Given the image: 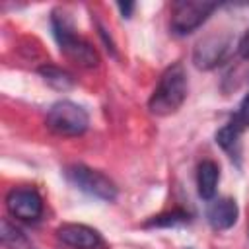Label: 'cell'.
<instances>
[{
  "mask_svg": "<svg viewBox=\"0 0 249 249\" xmlns=\"http://www.w3.org/2000/svg\"><path fill=\"white\" fill-rule=\"evenodd\" d=\"M187 89H189V82H187V72L183 64L181 62L171 64L161 74L154 93L148 99L150 113L158 117L173 115L187 99Z\"/></svg>",
  "mask_w": 249,
  "mask_h": 249,
  "instance_id": "1",
  "label": "cell"
},
{
  "mask_svg": "<svg viewBox=\"0 0 249 249\" xmlns=\"http://www.w3.org/2000/svg\"><path fill=\"white\" fill-rule=\"evenodd\" d=\"M45 124L51 132L58 136H80L88 130L89 117L82 105L62 99L49 109Z\"/></svg>",
  "mask_w": 249,
  "mask_h": 249,
  "instance_id": "4",
  "label": "cell"
},
{
  "mask_svg": "<svg viewBox=\"0 0 249 249\" xmlns=\"http://www.w3.org/2000/svg\"><path fill=\"white\" fill-rule=\"evenodd\" d=\"M239 216V208L235 204L233 198L222 196V198H212V202L206 208V220L210 224L212 230L222 231V230H230Z\"/></svg>",
  "mask_w": 249,
  "mask_h": 249,
  "instance_id": "8",
  "label": "cell"
},
{
  "mask_svg": "<svg viewBox=\"0 0 249 249\" xmlns=\"http://www.w3.org/2000/svg\"><path fill=\"white\" fill-rule=\"evenodd\" d=\"M51 27H53V35L66 58H70L72 62H76L82 68H95L99 64L97 51L86 39H82L80 35L74 33V27L68 21L64 12H60V10L53 12Z\"/></svg>",
  "mask_w": 249,
  "mask_h": 249,
  "instance_id": "2",
  "label": "cell"
},
{
  "mask_svg": "<svg viewBox=\"0 0 249 249\" xmlns=\"http://www.w3.org/2000/svg\"><path fill=\"white\" fill-rule=\"evenodd\" d=\"M237 51H239V54H241L243 58H249V29H247L245 35L241 37V41H239V45H237Z\"/></svg>",
  "mask_w": 249,
  "mask_h": 249,
  "instance_id": "16",
  "label": "cell"
},
{
  "mask_svg": "<svg viewBox=\"0 0 249 249\" xmlns=\"http://www.w3.org/2000/svg\"><path fill=\"white\" fill-rule=\"evenodd\" d=\"M58 239L74 249H95L101 245V235L97 230L86 224H62L56 230Z\"/></svg>",
  "mask_w": 249,
  "mask_h": 249,
  "instance_id": "7",
  "label": "cell"
},
{
  "mask_svg": "<svg viewBox=\"0 0 249 249\" xmlns=\"http://www.w3.org/2000/svg\"><path fill=\"white\" fill-rule=\"evenodd\" d=\"M218 8L216 2L210 0H179L171 10V31L175 35H189L198 29L210 14Z\"/></svg>",
  "mask_w": 249,
  "mask_h": 249,
  "instance_id": "5",
  "label": "cell"
},
{
  "mask_svg": "<svg viewBox=\"0 0 249 249\" xmlns=\"http://www.w3.org/2000/svg\"><path fill=\"white\" fill-rule=\"evenodd\" d=\"M228 45H230V41L224 37H206L204 41H200L193 54L196 68L208 70V68H214L216 64H220L228 53Z\"/></svg>",
  "mask_w": 249,
  "mask_h": 249,
  "instance_id": "9",
  "label": "cell"
},
{
  "mask_svg": "<svg viewBox=\"0 0 249 249\" xmlns=\"http://www.w3.org/2000/svg\"><path fill=\"white\" fill-rule=\"evenodd\" d=\"M39 76L54 89H60V91H66L70 88H74V76L54 64H43L39 66Z\"/></svg>",
  "mask_w": 249,
  "mask_h": 249,
  "instance_id": "12",
  "label": "cell"
},
{
  "mask_svg": "<svg viewBox=\"0 0 249 249\" xmlns=\"http://www.w3.org/2000/svg\"><path fill=\"white\" fill-rule=\"evenodd\" d=\"M243 123L237 119V115L228 123L224 124L218 132H216V144L228 152L231 158H235L239 154V144H241V132H243Z\"/></svg>",
  "mask_w": 249,
  "mask_h": 249,
  "instance_id": "11",
  "label": "cell"
},
{
  "mask_svg": "<svg viewBox=\"0 0 249 249\" xmlns=\"http://www.w3.org/2000/svg\"><path fill=\"white\" fill-rule=\"evenodd\" d=\"M220 179V167L212 160H204L198 163L196 169V187H198V196L204 200H212L216 196V187Z\"/></svg>",
  "mask_w": 249,
  "mask_h": 249,
  "instance_id": "10",
  "label": "cell"
},
{
  "mask_svg": "<svg viewBox=\"0 0 249 249\" xmlns=\"http://www.w3.org/2000/svg\"><path fill=\"white\" fill-rule=\"evenodd\" d=\"M0 239L4 245L12 247V249H29V239L25 237V233L16 226L12 224L8 218H2V224H0Z\"/></svg>",
  "mask_w": 249,
  "mask_h": 249,
  "instance_id": "13",
  "label": "cell"
},
{
  "mask_svg": "<svg viewBox=\"0 0 249 249\" xmlns=\"http://www.w3.org/2000/svg\"><path fill=\"white\" fill-rule=\"evenodd\" d=\"M64 177L70 185H74L82 193H86L93 198H99L103 202H113L119 195L117 185L105 173H101L97 169H91L88 165H82V163L68 165L64 169Z\"/></svg>",
  "mask_w": 249,
  "mask_h": 249,
  "instance_id": "3",
  "label": "cell"
},
{
  "mask_svg": "<svg viewBox=\"0 0 249 249\" xmlns=\"http://www.w3.org/2000/svg\"><path fill=\"white\" fill-rule=\"evenodd\" d=\"M117 8L121 10V14H123V18H130V14H132V10H134V2H119L117 4Z\"/></svg>",
  "mask_w": 249,
  "mask_h": 249,
  "instance_id": "17",
  "label": "cell"
},
{
  "mask_svg": "<svg viewBox=\"0 0 249 249\" xmlns=\"http://www.w3.org/2000/svg\"><path fill=\"white\" fill-rule=\"evenodd\" d=\"M8 212L23 222H35L43 214V198L31 187H16L6 195Z\"/></svg>",
  "mask_w": 249,
  "mask_h": 249,
  "instance_id": "6",
  "label": "cell"
},
{
  "mask_svg": "<svg viewBox=\"0 0 249 249\" xmlns=\"http://www.w3.org/2000/svg\"><path fill=\"white\" fill-rule=\"evenodd\" d=\"M187 222H189V214L181 208H175V210L152 216L144 226L146 228H173V226H181V224H187Z\"/></svg>",
  "mask_w": 249,
  "mask_h": 249,
  "instance_id": "14",
  "label": "cell"
},
{
  "mask_svg": "<svg viewBox=\"0 0 249 249\" xmlns=\"http://www.w3.org/2000/svg\"><path fill=\"white\" fill-rule=\"evenodd\" d=\"M237 119L243 123V126H249V93L241 99V105H239V113H237Z\"/></svg>",
  "mask_w": 249,
  "mask_h": 249,
  "instance_id": "15",
  "label": "cell"
}]
</instances>
